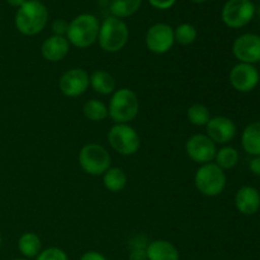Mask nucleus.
<instances>
[{
    "mask_svg": "<svg viewBox=\"0 0 260 260\" xmlns=\"http://www.w3.org/2000/svg\"><path fill=\"white\" fill-rule=\"evenodd\" d=\"M259 83H260V71H259Z\"/></svg>",
    "mask_w": 260,
    "mask_h": 260,
    "instance_id": "e433bc0d",
    "label": "nucleus"
},
{
    "mask_svg": "<svg viewBox=\"0 0 260 260\" xmlns=\"http://www.w3.org/2000/svg\"><path fill=\"white\" fill-rule=\"evenodd\" d=\"M25 2H27V0H7V3L10 5V7L17 8V9L22 7Z\"/></svg>",
    "mask_w": 260,
    "mask_h": 260,
    "instance_id": "473e14b6",
    "label": "nucleus"
},
{
    "mask_svg": "<svg viewBox=\"0 0 260 260\" xmlns=\"http://www.w3.org/2000/svg\"><path fill=\"white\" fill-rule=\"evenodd\" d=\"M90 86V75L81 68H73L66 70L58 80V89L68 98H78Z\"/></svg>",
    "mask_w": 260,
    "mask_h": 260,
    "instance_id": "9d476101",
    "label": "nucleus"
},
{
    "mask_svg": "<svg viewBox=\"0 0 260 260\" xmlns=\"http://www.w3.org/2000/svg\"><path fill=\"white\" fill-rule=\"evenodd\" d=\"M211 117L210 108L202 103H194L187 109V119L193 126L206 127Z\"/></svg>",
    "mask_w": 260,
    "mask_h": 260,
    "instance_id": "393cba45",
    "label": "nucleus"
},
{
    "mask_svg": "<svg viewBox=\"0 0 260 260\" xmlns=\"http://www.w3.org/2000/svg\"><path fill=\"white\" fill-rule=\"evenodd\" d=\"M83 113L91 122H103L108 118V106L99 99H90L83 107Z\"/></svg>",
    "mask_w": 260,
    "mask_h": 260,
    "instance_id": "b1692460",
    "label": "nucleus"
},
{
    "mask_svg": "<svg viewBox=\"0 0 260 260\" xmlns=\"http://www.w3.org/2000/svg\"><path fill=\"white\" fill-rule=\"evenodd\" d=\"M190 2H193V3H196V4H202V3H205V2H207V0H190Z\"/></svg>",
    "mask_w": 260,
    "mask_h": 260,
    "instance_id": "72a5a7b5",
    "label": "nucleus"
},
{
    "mask_svg": "<svg viewBox=\"0 0 260 260\" xmlns=\"http://www.w3.org/2000/svg\"><path fill=\"white\" fill-rule=\"evenodd\" d=\"M235 207L244 216L256 215L260 210V192L251 185L241 187L235 194Z\"/></svg>",
    "mask_w": 260,
    "mask_h": 260,
    "instance_id": "dca6fc26",
    "label": "nucleus"
},
{
    "mask_svg": "<svg viewBox=\"0 0 260 260\" xmlns=\"http://www.w3.org/2000/svg\"><path fill=\"white\" fill-rule=\"evenodd\" d=\"M142 5V0H111L109 12L113 17L124 19L136 14Z\"/></svg>",
    "mask_w": 260,
    "mask_h": 260,
    "instance_id": "412c9836",
    "label": "nucleus"
},
{
    "mask_svg": "<svg viewBox=\"0 0 260 260\" xmlns=\"http://www.w3.org/2000/svg\"><path fill=\"white\" fill-rule=\"evenodd\" d=\"M128 260H149V259H147L146 248L129 249Z\"/></svg>",
    "mask_w": 260,
    "mask_h": 260,
    "instance_id": "c756f323",
    "label": "nucleus"
},
{
    "mask_svg": "<svg viewBox=\"0 0 260 260\" xmlns=\"http://www.w3.org/2000/svg\"><path fill=\"white\" fill-rule=\"evenodd\" d=\"M78 161L84 173L91 177H99L111 168L112 157L106 147L95 142H89L79 151Z\"/></svg>",
    "mask_w": 260,
    "mask_h": 260,
    "instance_id": "423d86ee",
    "label": "nucleus"
},
{
    "mask_svg": "<svg viewBox=\"0 0 260 260\" xmlns=\"http://www.w3.org/2000/svg\"><path fill=\"white\" fill-rule=\"evenodd\" d=\"M249 168H250V172L254 175L260 177V155L259 156H253V159L250 160V164H249Z\"/></svg>",
    "mask_w": 260,
    "mask_h": 260,
    "instance_id": "2f4dec72",
    "label": "nucleus"
},
{
    "mask_svg": "<svg viewBox=\"0 0 260 260\" xmlns=\"http://www.w3.org/2000/svg\"><path fill=\"white\" fill-rule=\"evenodd\" d=\"M70 43L63 36H50L41 45V55L48 62H60L70 51Z\"/></svg>",
    "mask_w": 260,
    "mask_h": 260,
    "instance_id": "2eb2a0df",
    "label": "nucleus"
},
{
    "mask_svg": "<svg viewBox=\"0 0 260 260\" xmlns=\"http://www.w3.org/2000/svg\"><path fill=\"white\" fill-rule=\"evenodd\" d=\"M241 146L251 156L260 155V121L249 123L241 134Z\"/></svg>",
    "mask_w": 260,
    "mask_h": 260,
    "instance_id": "a211bd4d",
    "label": "nucleus"
},
{
    "mask_svg": "<svg viewBox=\"0 0 260 260\" xmlns=\"http://www.w3.org/2000/svg\"><path fill=\"white\" fill-rule=\"evenodd\" d=\"M18 249L25 259L37 258L42 251V241L37 234L24 233L18 240Z\"/></svg>",
    "mask_w": 260,
    "mask_h": 260,
    "instance_id": "aec40b11",
    "label": "nucleus"
},
{
    "mask_svg": "<svg viewBox=\"0 0 260 260\" xmlns=\"http://www.w3.org/2000/svg\"><path fill=\"white\" fill-rule=\"evenodd\" d=\"M236 124L231 118L226 116L211 117L206 124V135L216 145H228L236 136Z\"/></svg>",
    "mask_w": 260,
    "mask_h": 260,
    "instance_id": "4468645a",
    "label": "nucleus"
},
{
    "mask_svg": "<svg viewBox=\"0 0 260 260\" xmlns=\"http://www.w3.org/2000/svg\"><path fill=\"white\" fill-rule=\"evenodd\" d=\"M239 159H240V154L235 147L223 145L221 149H217L213 162L226 172V170L234 169L238 165Z\"/></svg>",
    "mask_w": 260,
    "mask_h": 260,
    "instance_id": "5701e85b",
    "label": "nucleus"
},
{
    "mask_svg": "<svg viewBox=\"0 0 260 260\" xmlns=\"http://www.w3.org/2000/svg\"><path fill=\"white\" fill-rule=\"evenodd\" d=\"M217 152V145L206 134H196L185 142V154L192 161L203 165L212 162Z\"/></svg>",
    "mask_w": 260,
    "mask_h": 260,
    "instance_id": "9b49d317",
    "label": "nucleus"
},
{
    "mask_svg": "<svg viewBox=\"0 0 260 260\" xmlns=\"http://www.w3.org/2000/svg\"><path fill=\"white\" fill-rule=\"evenodd\" d=\"M2 243H3V238H2V235H0V246H2Z\"/></svg>",
    "mask_w": 260,
    "mask_h": 260,
    "instance_id": "c9c22d12",
    "label": "nucleus"
},
{
    "mask_svg": "<svg viewBox=\"0 0 260 260\" xmlns=\"http://www.w3.org/2000/svg\"><path fill=\"white\" fill-rule=\"evenodd\" d=\"M228 177L225 170L221 169L215 162L200 165L194 174V185L201 194L206 197H217L225 190Z\"/></svg>",
    "mask_w": 260,
    "mask_h": 260,
    "instance_id": "39448f33",
    "label": "nucleus"
},
{
    "mask_svg": "<svg viewBox=\"0 0 260 260\" xmlns=\"http://www.w3.org/2000/svg\"><path fill=\"white\" fill-rule=\"evenodd\" d=\"M90 88L101 95H112L116 91V79L104 70H95L90 74Z\"/></svg>",
    "mask_w": 260,
    "mask_h": 260,
    "instance_id": "6ab92c4d",
    "label": "nucleus"
},
{
    "mask_svg": "<svg viewBox=\"0 0 260 260\" xmlns=\"http://www.w3.org/2000/svg\"><path fill=\"white\" fill-rule=\"evenodd\" d=\"M129 38L128 25L123 19L109 15L101 23L98 36L99 47L107 53H117L126 47Z\"/></svg>",
    "mask_w": 260,
    "mask_h": 260,
    "instance_id": "7ed1b4c3",
    "label": "nucleus"
},
{
    "mask_svg": "<svg viewBox=\"0 0 260 260\" xmlns=\"http://www.w3.org/2000/svg\"><path fill=\"white\" fill-rule=\"evenodd\" d=\"M107 140L109 146L123 156L135 155L141 147V137L129 123H114L109 128Z\"/></svg>",
    "mask_w": 260,
    "mask_h": 260,
    "instance_id": "0eeeda50",
    "label": "nucleus"
},
{
    "mask_svg": "<svg viewBox=\"0 0 260 260\" xmlns=\"http://www.w3.org/2000/svg\"><path fill=\"white\" fill-rule=\"evenodd\" d=\"M80 260H108L102 253L95 250H89L81 255Z\"/></svg>",
    "mask_w": 260,
    "mask_h": 260,
    "instance_id": "7c9ffc66",
    "label": "nucleus"
},
{
    "mask_svg": "<svg viewBox=\"0 0 260 260\" xmlns=\"http://www.w3.org/2000/svg\"><path fill=\"white\" fill-rule=\"evenodd\" d=\"M13 260H29V259H25V258H17V259H13Z\"/></svg>",
    "mask_w": 260,
    "mask_h": 260,
    "instance_id": "f704fd0d",
    "label": "nucleus"
},
{
    "mask_svg": "<svg viewBox=\"0 0 260 260\" xmlns=\"http://www.w3.org/2000/svg\"><path fill=\"white\" fill-rule=\"evenodd\" d=\"M48 23V9L40 0H27L18 8L14 17V24L18 32L23 36L38 35Z\"/></svg>",
    "mask_w": 260,
    "mask_h": 260,
    "instance_id": "f257e3e1",
    "label": "nucleus"
},
{
    "mask_svg": "<svg viewBox=\"0 0 260 260\" xmlns=\"http://www.w3.org/2000/svg\"><path fill=\"white\" fill-rule=\"evenodd\" d=\"M103 185L108 192L119 193L126 188L127 175L121 168H109L103 174Z\"/></svg>",
    "mask_w": 260,
    "mask_h": 260,
    "instance_id": "4be33fe9",
    "label": "nucleus"
},
{
    "mask_svg": "<svg viewBox=\"0 0 260 260\" xmlns=\"http://www.w3.org/2000/svg\"><path fill=\"white\" fill-rule=\"evenodd\" d=\"M101 22L94 14L81 13L69 22L68 38L69 43L76 48H88L98 42Z\"/></svg>",
    "mask_w": 260,
    "mask_h": 260,
    "instance_id": "f03ea898",
    "label": "nucleus"
},
{
    "mask_svg": "<svg viewBox=\"0 0 260 260\" xmlns=\"http://www.w3.org/2000/svg\"><path fill=\"white\" fill-rule=\"evenodd\" d=\"M150 5L157 10H168L174 7L177 0H149Z\"/></svg>",
    "mask_w": 260,
    "mask_h": 260,
    "instance_id": "c85d7f7f",
    "label": "nucleus"
},
{
    "mask_svg": "<svg viewBox=\"0 0 260 260\" xmlns=\"http://www.w3.org/2000/svg\"><path fill=\"white\" fill-rule=\"evenodd\" d=\"M229 81L239 93H250L259 85V71L250 63L239 62L230 70Z\"/></svg>",
    "mask_w": 260,
    "mask_h": 260,
    "instance_id": "f8f14e48",
    "label": "nucleus"
},
{
    "mask_svg": "<svg viewBox=\"0 0 260 260\" xmlns=\"http://www.w3.org/2000/svg\"><path fill=\"white\" fill-rule=\"evenodd\" d=\"M68 28H69V22H66L65 19H56L53 20V23L51 24V29H52L53 35L55 36H63V37H66Z\"/></svg>",
    "mask_w": 260,
    "mask_h": 260,
    "instance_id": "cd10ccee",
    "label": "nucleus"
},
{
    "mask_svg": "<svg viewBox=\"0 0 260 260\" xmlns=\"http://www.w3.org/2000/svg\"><path fill=\"white\" fill-rule=\"evenodd\" d=\"M198 37V30L190 23H182L174 28L175 43L180 46H190L196 42Z\"/></svg>",
    "mask_w": 260,
    "mask_h": 260,
    "instance_id": "a878e982",
    "label": "nucleus"
},
{
    "mask_svg": "<svg viewBox=\"0 0 260 260\" xmlns=\"http://www.w3.org/2000/svg\"><path fill=\"white\" fill-rule=\"evenodd\" d=\"M36 260H69V256L62 249L51 246V248H47L41 251Z\"/></svg>",
    "mask_w": 260,
    "mask_h": 260,
    "instance_id": "bb28decb",
    "label": "nucleus"
},
{
    "mask_svg": "<svg viewBox=\"0 0 260 260\" xmlns=\"http://www.w3.org/2000/svg\"><path fill=\"white\" fill-rule=\"evenodd\" d=\"M255 12V4L251 0H228L221 10V19L226 27L239 29L253 20Z\"/></svg>",
    "mask_w": 260,
    "mask_h": 260,
    "instance_id": "6e6552de",
    "label": "nucleus"
},
{
    "mask_svg": "<svg viewBox=\"0 0 260 260\" xmlns=\"http://www.w3.org/2000/svg\"><path fill=\"white\" fill-rule=\"evenodd\" d=\"M174 28L168 23H155L145 35V45L151 53L164 55L174 46Z\"/></svg>",
    "mask_w": 260,
    "mask_h": 260,
    "instance_id": "1a4fd4ad",
    "label": "nucleus"
},
{
    "mask_svg": "<svg viewBox=\"0 0 260 260\" xmlns=\"http://www.w3.org/2000/svg\"><path fill=\"white\" fill-rule=\"evenodd\" d=\"M149 260H180L177 246L168 240H152L146 248Z\"/></svg>",
    "mask_w": 260,
    "mask_h": 260,
    "instance_id": "f3484780",
    "label": "nucleus"
},
{
    "mask_svg": "<svg viewBox=\"0 0 260 260\" xmlns=\"http://www.w3.org/2000/svg\"><path fill=\"white\" fill-rule=\"evenodd\" d=\"M140 112V99L129 88L116 89L108 104V117L114 123H131Z\"/></svg>",
    "mask_w": 260,
    "mask_h": 260,
    "instance_id": "20e7f679",
    "label": "nucleus"
},
{
    "mask_svg": "<svg viewBox=\"0 0 260 260\" xmlns=\"http://www.w3.org/2000/svg\"><path fill=\"white\" fill-rule=\"evenodd\" d=\"M233 53L239 62H260V36L255 33H244L236 37L233 43Z\"/></svg>",
    "mask_w": 260,
    "mask_h": 260,
    "instance_id": "ddd939ff",
    "label": "nucleus"
}]
</instances>
